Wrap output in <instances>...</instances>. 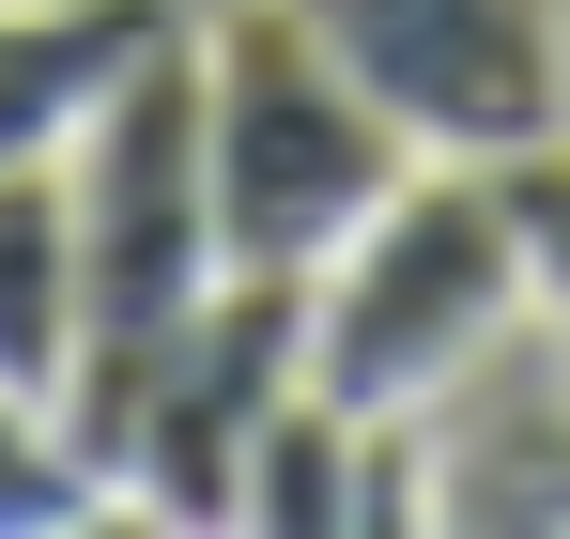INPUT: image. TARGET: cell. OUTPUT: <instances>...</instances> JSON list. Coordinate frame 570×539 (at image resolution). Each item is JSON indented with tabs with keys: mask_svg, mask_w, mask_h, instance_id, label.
Wrapping results in <instances>:
<instances>
[{
	"mask_svg": "<svg viewBox=\"0 0 570 539\" xmlns=\"http://www.w3.org/2000/svg\"><path fill=\"white\" fill-rule=\"evenodd\" d=\"M62 200H78V385H62V432L108 462L124 401L155 385V355L216 308V170H200V16L108 92L62 155Z\"/></svg>",
	"mask_w": 570,
	"mask_h": 539,
	"instance_id": "cell-1",
	"label": "cell"
},
{
	"mask_svg": "<svg viewBox=\"0 0 570 539\" xmlns=\"http://www.w3.org/2000/svg\"><path fill=\"white\" fill-rule=\"evenodd\" d=\"M509 324H524V247H509L493 170H463V155H416V170L308 263V385H324L355 432L432 416Z\"/></svg>",
	"mask_w": 570,
	"mask_h": 539,
	"instance_id": "cell-2",
	"label": "cell"
},
{
	"mask_svg": "<svg viewBox=\"0 0 570 539\" xmlns=\"http://www.w3.org/2000/svg\"><path fill=\"white\" fill-rule=\"evenodd\" d=\"M200 170H216V247L232 263L308 277L416 170V139L324 62V31L293 0H216L200 16Z\"/></svg>",
	"mask_w": 570,
	"mask_h": 539,
	"instance_id": "cell-3",
	"label": "cell"
},
{
	"mask_svg": "<svg viewBox=\"0 0 570 539\" xmlns=\"http://www.w3.org/2000/svg\"><path fill=\"white\" fill-rule=\"evenodd\" d=\"M293 16L416 155L509 170L570 124V0H293Z\"/></svg>",
	"mask_w": 570,
	"mask_h": 539,
	"instance_id": "cell-4",
	"label": "cell"
},
{
	"mask_svg": "<svg viewBox=\"0 0 570 539\" xmlns=\"http://www.w3.org/2000/svg\"><path fill=\"white\" fill-rule=\"evenodd\" d=\"M293 385H308V277H216V308H200L186 340L155 355V385L124 401V432H108V478H139L155 509L186 539L232 525V478L263 448V416H278Z\"/></svg>",
	"mask_w": 570,
	"mask_h": 539,
	"instance_id": "cell-5",
	"label": "cell"
},
{
	"mask_svg": "<svg viewBox=\"0 0 570 539\" xmlns=\"http://www.w3.org/2000/svg\"><path fill=\"white\" fill-rule=\"evenodd\" d=\"M401 462L432 539H570V340L524 308L432 416H401Z\"/></svg>",
	"mask_w": 570,
	"mask_h": 539,
	"instance_id": "cell-6",
	"label": "cell"
},
{
	"mask_svg": "<svg viewBox=\"0 0 570 539\" xmlns=\"http://www.w3.org/2000/svg\"><path fill=\"white\" fill-rule=\"evenodd\" d=\"M170 31H186L170 0H0V170L78 155V124H94Z\"/></svg>",
	"mask_w": 570,
	"mask_h": 539,
	"instance_id": "cell-7",
	"label": "cell"
},
{
	"mask_svg": "<svg viewBox=\"0 0 570 539\" xmlns=\"http://www.w3.org/2000/svg\"><path fill=\"white\" fill-rule=\"evenodd\" d=\"M371 448L385 432H355L324 385H293L263 416V448H247V478H232V525L216 539H355L371 525Z\"/></svg>",
	"mask_w": 570,
	"mask_h": 539,
	"instance_id": "cell-8",
	"label": "cell"
},
{
	"mask_svg": "<svg viewBox=\"0 0 570 539\" xmlns=\"http://www.w3.org/2000/svg\"><path fill=\"white\" fill-rule=\"evenodd\" d=\"M0 385H31V401L78 385V200H62V155L0 170Z\"/></svg>",
	"mask_w": 570,
	"mask_h": 539,
	"instance_id": "cell-9",
	"label": "cell"
},
{
	"mask_svg": "<svg viewBox=\"0 0 570 539\" xmlns=\"http://www.w3.org/2000/svg\"><path fill=\"white\" fill-rule=\"evenodd\" d=\"M108 462L62 432V401H31V385H0V539H47L78 493H94Z\"/></svg>",
	"mask_w": 570,
	"mask_h": 539,
	"instance_id": "cell-10",
	"label": "cell"
},
{
	"mask_svg": "<svg viewBox=\"0 0 570 539\" xmlns=\"http://www.w3.org/2000/svg\"><path fill=\"white\" fill-rule=\"evenodd\" d=\"M493 200H509V247H524V308L570 340V124L524 139V155L493 170Z\"/></svg>",
	"mask_w": 570,
	"mask_h": 539,
	"instance_id": "cell-11",
	"label": "cell"
},
{
	"mask_svg": "<svg viewBox=\"0 0 570 539\" xmlns=\"http://www.w3.org/2000/svg\"><path fill=\"white\" fill-rule=\"evenodd\" d=\"M47 539H186V525H170V509H155L139 478H94V493H78V509H62Z\"/></svg>",
	"mask_w": 570,
	"mask_h": 539,
	"instance_id": "cell-12",
	"label": "cell"
}]
</instances>
